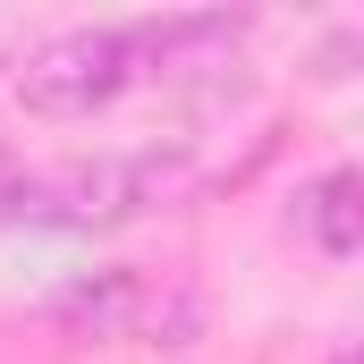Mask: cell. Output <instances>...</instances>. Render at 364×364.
<instances>
[{
    "mask_svg": "<svg viewBox=\"0 0 364 364\" xmlns=\"http://www.w3.org/2000/svg\"><path fill=\"white\" fill-rule=\"evenodd\" d=\"M178 186H186V161H178V153L60 161V170L0 178V220H9V229H110V220H136V212L170 203Z\"/></svg>",
    "mask_w": 364,
    "mask_h": 364,
    "instance_id": "6da1fadb",
    "label": "cell"
},
{
    "mask_svg": "<svg viewBox=\"0 0 364 364\" xmlns=\"http://www.w3.org/2000/svg\"><path fill=\"white\" fill-rule=\"evenodd\" d=\"M296 212H305V229L322 237V255H356V246H364V178H356V170L314 178Z\"/></svg>",
    "mask_w": 364,
    "mask_h": 364,
    "instance_id": "5b68a950",
    "label": "cell"
},
{
    "mask_svg": "<svg viewBox=\"0 0 364 364\" xmlns=\"http://www.w3.org/2000/svg\"><path fill=\"white\" fill-rule=\"evenodd\" d=\"M51 314H60V331H77V339H127V331L153 322V288L136 272H93V279H77Z\"/></svg>",
    "mask_w": 364,
    "mask_h": 364,
    "instance_id": "3957f363",
    "label": "cell"
},
{
    "mask_svg": "<svg viewBox=\"0 0 364 364\" xmlns=\"http://www.w3.org/2000/svg\"><path fill=\"white\" fill-rule=\"evenodd\" d=\"M0 178H9V153H0Z\"/></svg>",
    "mask_w": 364,
    "mask_h": 364,
    "instance_id": "52a82bcc",
    "label": "cell"
},
{
    "mask_svg": "<svg viewBox=\"0 0 364 364\" xmlns=\"http://www.w3.org/2000/svg\"><path fill=\"white\" fill-rule=\"evenodd\" d=\"M136 77V51L119 26H77V34H51L26 68H17V93L34 119H85L110 93Z\"/></svg>",
    "mask_w": 364,
    "mask_h": 364,
    "instance_id": "7a4b0ae2",
    "label": "cell"
},
{
    "mask_svg": "<svg viewBox=\"0 0 364 364\" xmlns=\"http://www.w3.org/2000/svg\"><path fill=\"white\" fill-rule=\"evenodd\" d=\"M237 43H246V17H229V9L161 17V26H136V34H127V51L153 60V68H203L212 51H237Z\"/></svg>",
    "mask_w": 364,
    "mask_h": 364,
    "instance_id": "277c9868",
    "label": "cell"
},
{
    "mask_svg": "<svg viewBox=\"0 0 364 364\" xmlns=\"http://www.w3.org/2000/svg\"><path fill=\"white\" fill-rule=\"evenodd\" d=\"M331 364H356V348H339V356H331Z\"/></svg>",
    "mask_w": 364,
    "mask_h": 364,
    "instance_id": "8992f818",
    "label": "cell"
}]
</instances>
